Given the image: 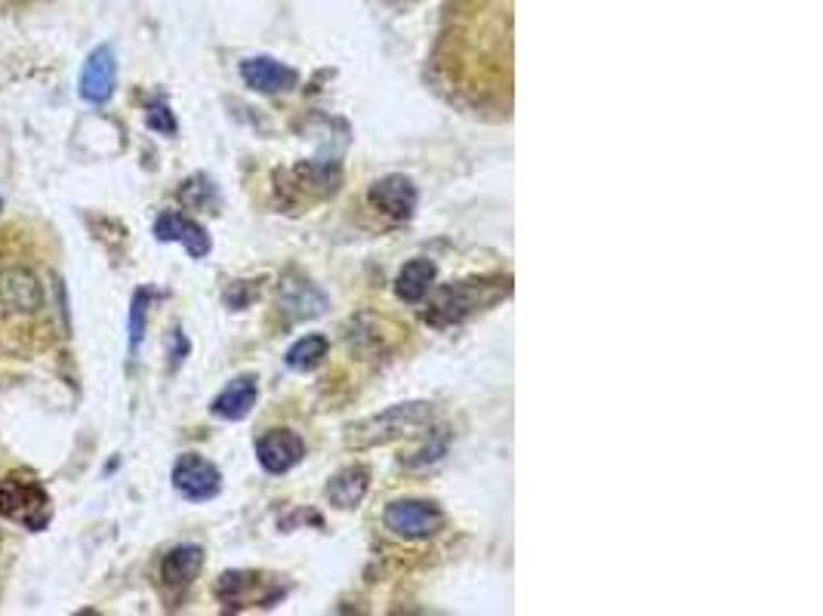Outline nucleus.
Listing matches in <instances>:
<instances>
[{
  "instance_id": "nucleus-16",
  "label": "nucleus",
  "mask_w": 823,
  "mask_h": 616,
  "mask_svg": "<svg viewBox=\"0 0 823 616\" xmlns=\"http://www.w3.org/2000/svg\"><path fill=\"white\" fill-rule=\"evenodd\" d=\"M435 284V263L433 259H410L398 278H395V294L405 302H419L426 299V294L433 290Z\"/></svg>"
},
{
  "instance_id": "nucleus-20",
  "label": "nucleus",
  "mask_w": 823,
  "mask_h": 616,
  "mask_svg": "<svg viewBox=\"0 0 823 616\" xmlns=\"http://www.w3.org/2000/svg\"><path fill=\"white\" fill-rule=\"evenodd\" d=\"M145 315H149V294L140 290L130 306V351L140 349L142 337H145Z\"/></svg>"
},
{
  "instance_id": "nucleus-13",
  "label": "nucleus",
  "mask_w": 823,
  "mask_h": 616,
  "mask_svg": "<svg viewBox=\"0 0 823 616\" xmlns=\"http://www.w3.org/2000/svg\"><path fill=\"white\" fill-rule=\"evenodd\" d=\"M204 567V548L201 546H176L170 548L161 561V583L167 588L192 586V579Z\"/></svg>"
},
{
  "instance_id": "nucleus-5",
  "label": "nucleus",
  "mask_w": 823,
  "mask_h": 616,
  "mask_svg": "<svg viewBox=\"0 0 823 616\" xmlns=\"http://www.w3.org/2000/svg\"><path fill=\"white\" fill-rule=\"evenodd\" d=\"M433 420V407L429 404H398L392 407L389 413H383L374 422H367L362 432L352 438V444H383V441H392V438H398V434L410 432V429H417L423 422Z\"/></svg>"
},
{
  "instance_id": "nucleus-6",
  "label": "nucleus",
  "mask_w": 823,
  "mask_h": 616,
  "mask_svg": "<svg viewBox=\"0 0 823 616\" xmlns=\"http://www.w3.org/2000/svg\"><path fill=\"white\" fill-rule=\"evenodd\" d=\"M114 84H118V57L109 43H102L87 57L81 81H78V93L90 105H105L114 96Z\"/></svg>"
},
{
  "instance_id": "nucleus-2",
  "label": "nucleus",
  "mask_w": 823,
  "mask_h": 616,
  "mask_svg": "<svg viewBox=\"0 0 823 616\" xmlns=\"http://www.w3.org/2000/svg\"><path fill=\"white\" fill-rule=\"evenodd\" d=\"M0 515L38 533L50 524L53 509L41 481L31 475H10L0 481Z\"/></svg>"
},
{
  "instance_id": "nucleus-15",
  "label": "nucleus",
  "mask_w": 823,
  "mask_h": 616,
  "mask_svg": "<svg viewBox=\"0 0 823 616\" xmlns=\"http://www.w3.org/2000/svg\"><path fill=\"white\" fill-rule=\"evenodd\" d=\"M370 487V472L364 465H349L343 472H336L327 484V500L336 505V509H355L362 503L364 493Z\"/></svg>"
},
{
  "instance_id": "nucleus-21",
  "label": "nucleus",
  "mask_w": 823,
  "mask_h": 616,
  "mask_svg": "<svg viewBox=\"0 0 823 616\" xmlns=\"http://www.w3.org/2000/svg\"><path fill=\"white\" fill-rule=\"evenodd\" d=\"M145 124L152 126V130H158V133H164V136H173V133H176V117H173V112H170L164 102H154V105H149Z\"/></svg>"
},
{
  "instance_id": "nucleus-19",
  "label": "nucleus",
  "mask_w": 823,
  "mask_h": 616,
  "mask_svg": "<svg viewBox=\"0 0 823 616\" xmlns=\"http://www.w3.org/2000/svg\"><path fill=\"white\" fill-rule=\"evenodd\" d=\"M180 197L182 204H189V207H195V211H204L207 201L210 204L216 201V192H213V185H210L204 176H192V179L180 188Z\"/></svg>"
},
{
  "instance_id": "nucleus-17",
  "label": "nucleus",
  "mask_w": 823,
  "mask_h": 616,
  "mask_svg": "<svg viewBox=\"0 0 823 616\" xmlns=\"http://www.w3.org/2000/svg\"><path fill=\"white\" fill-rule=\"evenodd\" d=\"M327 349H331V342L322 333H308V337H303L299 342L291 346V351H287V367L299 370V373L315 370L327 358Z\"/></svg>"
},
{
  "instance_id": "nucleus-9",
  "label": "nucleus",
  "mask_w": 823,
  "mask_h": 616,
  "mask_svg": "<svg viewBox=\"0 0 823 616\" xmlns=\"http://www.w3.org/2000/svg\"><path fill=\"white\" fill-rule=\"evenodd\" d=\"M370 204L392 219H410L417 211V188L407 176H386L370 188Z\"/></svg>"
},
{
  "instance_id": "nucleus-4",
  "label": "nucleus",
  "mask_w": 823,
  "mask_h": 616,
  "mask_svg": "<svg viewBox=\"0 0 823 616\" xmlns=\"http://www.w3.org/2000/svg\"><path fill=\"white\" fill-rule=\"evenodd\" d=\"M173 487L185 496V500H192V503H207L213 500L220 487H223V475H220V469L213 465L204 456H197V453H185L176 460L173 465Z\"/></svg>"
},
{
  "instance_id": "nucleus-22",
  "label": "nucleus",
  "mask_w": 823,
  "mask_h": 616,
  "mask_svg": "<svg viewBox=\"0 0 823 616\" xmlns=\"http://www.w3.org/2000/svg\"><path fill=\"white\" fill-rule=\"evenodd\" d=\"M0 211H3V201H0Z\"/></svg>"
},
{
  "instance_id": "nucleus-18",
  "label": "nucleus",
  "mask_w": 823,
  "mask_h": 616,
  "mask_svg": "<svg viewBox=\"0 0 823 616\" xmlns=\"http://www.w3.org/2000/svg\"><path fill=\"white\" fill-rule=\"evenodd\" d=\"M315 294H318V290H315L312 284H287V287H284V306L296 308L299 318H315V315H322L324 306H327V299H312V302H308V296Z\"/></svg>"
},
{
  "instance_id": "nucleus-12",
  "label": "nucleus",
  "mask_w": 823,
  "mask_h": 616,
  "mask_svg": "<svg viewBox=\"0 0 823 616\" xmlns=\"http://www.w3.org/2000/svg\"><path fill=\"white\" fill-rule=\"evenodd\" d=\"M260 586H263V579L256 574H225L216 583V595L225 607H251V604L272 607L278 592H260Z\"/></svg>"
},
{
  "instance_id": "nucleus-11",
  "label": "nucleus",
  "mask_w": 823,
  "mask_h": 616,
  "mask_svg": "<svg viewBox=\"0 0 823 616\" xmlns=\"http://www.w3.org/2000/svg\"><path fill=\"white\" fill-rule=\"evenodd\" d=\"M241 78L256 93H284V90L296 86V71L268 57L244 59L241 62Z\"/></svg>"
},
{
  "instance_id": "nucleus-10",
  "label": "nucleus",
  "mask_w": 823,
  "mask_h": 616,
  "mask_svg": "<svg viewBox=\"0 0 823 616\" xmlns=\"http://www.w3.org/2000/svg\"><path fill=\"white\" fill-rule=\"evenodd\" d=\"M154 238L158 240H176L182 244L185 250L192 253L195 259L201 256H207L210 253V235L195 223V219H189V216H182V213H161L158 216V223H154Z\"/></svg>"
},
{
  "instance_id": "nucleus-7",
  "label": "nucleus",
  "mask_w": 823,
  "mask_h": 616,
  "mask_svg": "<svg viewBox=\"0 0 823 616\" xmlns=\"http://www.w3.org/2000/svg\"><path fill=\"white\" fill-rule=\"evenodd\" d=\"M43 306V287L26 268L0 275V315H34Z\"/></svg>"
},
{
  "instance_id": "nucleus-3",
  "label": "nucleus",
  "mask_w": 823,
  "mask_h": 616,
  "mask_svg": "<svg viewBox=\"0 0 823 616\" xmlns=\"http://www.w3.org/2000/svg\"><path fill=\"white\" fill-rule=\"evenodd\" d=\"M386 527L405 540H426L445 527V512L433 503H423V500H398L386 509Z\"/></svg>"
},
{
  "instance_id": "nucleus-14",
  "label": "nucleus",
  "mask_w": 823,
  "mask_h": 616,
  "mask_svg": "<svg viewBox=\"0 0 823 616\" xmlns=\"http://www.w3.org/2000/svg\"><path fill=\"white\" fill-rule=\"evenodd\" d=\"M256 394H260V386H256V379L253 377H241L235 382H228L223 392L216 394V401H213V413L220 417V420H244L247 413L256 404Z\"/></svg>"
},
{
  "instance_id": "nucleus-8",
  "label": "nucleus",
  "mask_w": 823,
  "mask_h": 616,
  "mask_svg": "<svg viewBox=\"0 0 823 616\" xmlns=\"http://www.w3.org/2000/svg\"><path fill=\"white\" fill-rule=\"evenodd\" d=\"M256 456H260V465L272 475H284L291 472L294 465L303 462L306 456V441L299 438L291 429H275V432L263 434L256 441Z\"/></svg>"
},
{
  "instance_id": "nucleus-1",
  "label": "nucleus",
  "mask_w": 823,
  "mask_h": 616,
  "mask_svg": "<svg viewBox=\"0 0 823 616\" xmlns=\"http://www.w3.org/2000/svg\"><path fill=\"white\" fill-rule=\"evenodd\" d=\"M506 294H509V278H473L447 284L435 294L433 306L426 311V321L435 327L460 324L475 311L494 306Z\"/></svg>"
}]
</instances>
